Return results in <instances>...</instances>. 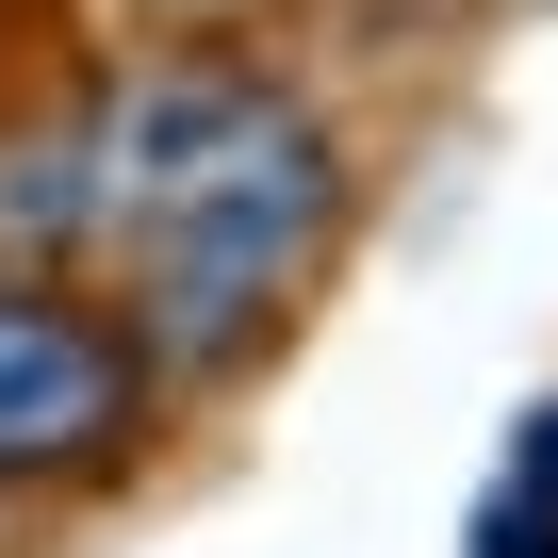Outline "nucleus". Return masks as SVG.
<instances>
[{"label":"nucleus","mask_w":558,"mask_h":558,"mask_svg":"<svg viewBox=\"0 0 558 558\" xmlns=\"http://www.w3.org/2000/svg\"><path fill=\"white\" fill-rule=\"evenodd\" d=\"M83 230L132 296L148 362H246L279 313L313 296V263L345 246V148L313 99H279L246 66H148L99 116Z\"/></svg>","instance_id":"nucleus-1"},{"label":"nucleus","mask_w":558,"mask_h":558,"mask_svg":"<svg viewBox=\"0 0 558 558\" xmlns=\"http://www.w3.org/2000/svg\"><path fill=\"white\" fill-rule=\"evenodd\" d=\"M165 411V362L132 345V313H83L50 279H0V493H66L116 476Z\"/></svg>","instance_id":"nucleus-2"},{"label":"nucleus","mask_w":558,"mask_h":558,"mask_svg":"<svg viewBox=\"0 0 558 558\" xmlns=\"http://www.w3.org/2000/svg\"><path fill=\"white\" fill-rule=\"evenodd\" d=\"M509 509H542V525H558V411L525 427V493H509Z\"/></svg>","instance_id":"nucleus-3"}]
</instances>
